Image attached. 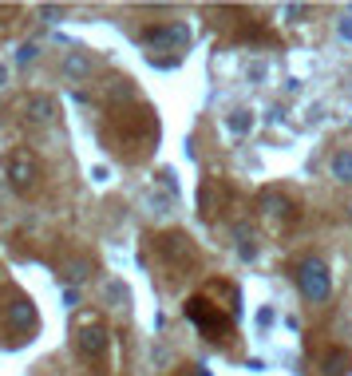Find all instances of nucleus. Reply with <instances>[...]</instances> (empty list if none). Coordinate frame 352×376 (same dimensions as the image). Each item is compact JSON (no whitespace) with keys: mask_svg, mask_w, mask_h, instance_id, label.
Listing matches in <instances>:
<instances>
[{"mask_svg":"<svg viewBox=\"0 0 352 376\" xmlns=\"http://www.w3.org/2000/svg\"><path fill=\"white\" fill-rule=\"evenodd\" d=\"M324 372H332V376H336V372H348V356L332 353V356H329V368H324Z\"/></svg>","mask_w":352,"mask_h":376,"instance_id":"423d86ee","label":"nucleus"},{"mask_svg":"<svg viewBox=\"0 0 352 376\" xmlns=\"http://www.w3.org/2000/svg\"><path fill=\"white\" fill-rule=\"evenodd\" d=\"M332 170H336V178L348 182V178H352V155H336V158H332Z\"/></svg>","mask_w":352,"mask_h":376,"instance_id":"7ed1b4c3","label":"nucleus"},{"mask_svg":"<svg viewBox=\"0 0 352 376\" xmlns=\"http://www.w3.org/2000/svg\"><path fill=\"white\" fill-rule=\"evenodd\" d=\"M12 178H16V187H28V182H32V167H24V163H12Z\"/></svg>","mask_w":352,"mask_h":376,"instance_id":"39448f33","label":"nucleus"},{"mask_svg":"<svg viewBox=\"0 0 352 376\" xmlns=\"http://www.w3.org/2000/svg\"><path fill=\"white\" fill-rule=\"evenodd\" d=\"M301 289H305V297H312V301L329 297V277H324L321 262H305L301 266Z\"/></svg>","mask_w":352,"mask_h":376,"instance_id":"f257e3e1","label":"nucleus"},{"mask_svg":"<svg viewBox=\"0 0 352 376\" xmlns=\"http://www.w3.org/2000/svg\"><path fill=\"white\" fill-rule=\"evenodd\" d=\"M4 76H8V71H4V68H0V83H4Z\"/></svg>","mask_w":352,"mask_h":376,"instance_id":"0eeeda50","label":"nucleus"},{"mask_svg":"<svg viewBox=\"0 0 352 376\" xmlns=\"http://www.w3.org/2000/svg\"><path fill=\"white\" fill-rule=\"evenodd\" d=\"M28 111H32V119H51V103H48V99H32Z\"/></svg>","mask_w":352,"mask_h":376,"instance_id":"20e7f679","label":"nucleus"},{"mask_svg":"<svg viewBox=\"0 0 352 376\" xmlns=\"http://www.w3.org/2000/svg\"><path fill=\"white\" fill-rule=\"evenodd\" d=\"M80 345H83V353H99V348H103V329H83V341H80Z\"/></svg>","mask_w":352,"mask_h":376,"instance_id":"f03ea898","label":"nucleus"}]
</instances>
